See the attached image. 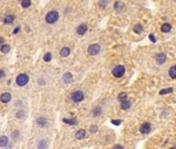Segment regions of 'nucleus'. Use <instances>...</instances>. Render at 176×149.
I'll list each match as a JSON object with an SVG mask.
<instances>
[{"instance_id": "nucleus-30", "label": "nucleus", "mask_w": 176, "mask_h": 149, "mask_svg": "<svg viewBox=\"0 0 176 149\" xmlns=\"http://www.w3.org/2000/svg\"><path fill=\"white\" fill-rule=\"evenodd\" d=\"M20 131L19 130H13L12 132H11V138L15 140V141H17L18 139H19V137H20V133H19Z\"/></svg>"}, {"instance_id": "nucleus-25", "label": "nucleus", "mask_w": 176, "mask_h": 149, "mask_svg": "<svg viewBox=\"0 0 176 149\" xmlns=\"http://www.w3.org/2000/svg\"><path fill=\"white\" fill-rule=\"evenodd\" d=\"M21 6L23 8H28L31 6V0H21Z\"/></svg>"}, {"instance_id": "nucleus-12", "label": "nucleus", "mask_w": 176, "mask_h": 149, "mask_svg": "<svg viewBox=\"0 0 176 149\" xmlns=\"http://www.w3.org/2000/svg\"><path fill=\"white\" fill-rule=\"evenodd\" d=\"M16 17L13 14H6V16L3 18V24L4 25H11L15 22Z\"/></svg>"}, {"instance_id": "nucleus-9", "label": "nucleus", "mask_w": 176, "mask_h": 149, "mask_svg": "<svg viewBox=\"0 0 176 149\" xmlns=\"http://www.w3.org/2000/svg\"><path fill=\"white\" fill-rule=\"evenodd\" d=\"M150 130H151V124L149 122H145V123L141 124L140 131L142 133H148V132H150Z\"/></svg>"}, {"instance_id": "nucleus-2", "label": "nucleus", "mask_w": 176, "mask_h": 149, "mask_svg": "<svg viewBox=\"0 0 176 149\" xmlns=\"http://www.w3.org/2000/svg\"><path fill=\"white\" fill-rule=\"evenodd\" d=\"M84 99V92L82 90H75L71 93V100L75 103L81 102Z\"/></svg>"}, {"instance_id": "nucleus-36", "label": "nucleus", "mask_w": 176, "mask_h": 149, "mask_svg": "<svg viewBox=\"0 0 176 149\" xmlns=\"http://www.w3.org/2000/svg\"><path fill=\"white\" fill-rule=\"evenodd\" d=\"M149 39L152 41V42H155L156 41V39H155V37L152 35V34H149Z\"/></svg>"}, {"instance_id": "nucleus-29", "label": "nucleus", "mask_w": 176, "mask_h": 149, "mask_svg": "<svg viewBox=\"0 0 176 149\" xmlns=\"http://www.w3.org/2000/svg\"><path fill=\"white\" fill-rule=\"evenodd\" d=\"M108 3H109L108 0H100V1H99V6L101 8H106L107 5H108Z\"/></svg>"}, {"instance_id": "nucleus-22", "label": "nucleus", "mask_w": 176, "mask_h": 149, "mask_svg": "<svg viewBox=\"0 0 176 149\" xmlns=\"http://www.w3.org/2000/svg\"><path fill=\"white\" fill-rule=\"evenodd\" d=\"M63 122L64 123H67L70 125H76L77 124V120L75 118H63Z\"/></svg>"}, {"instance_id": "nucleus-3", "label": "nucleus", "mask_w": 176, "mask_h": 149, "mask_svg": "<svg viewBox=\"0 0 176 149\" xmlns=\"http://www.w3.org/2000/svg\"><path fill=\"white\" fill-rule=\"evenodd\" d=\"M28 82H29V76L27 73H20V74H18V77L16 78V84L20 87L27 85Z\"/></svg>"}, {"instance_id": "nucleus-31", "label": "nucleus", "mask_w": 176, "mask_h": 149, "mask_svg": "<svg viewBox=\"0 0 176 149\" xmlns=\"http://www.w3.org/2000/svg\"><path fill=\"white\" fill-rule=\"evenodd\" d=\"M173 91V88H166V89H162L159 91V94L163 95V94H167V93H171Z\"/></svg>"}, {"instance_id": "nucleus-4", "label": "nucleus", "mask_w": 176, "mask_h": 149, "mask_svg": "<svg viewBox=\"0 0 176 149\" xmlns=\"http://www.w3.org/2000/svg\"><path fill=\"white\" fill-rule=\"evenodd\" d=\"M125 73V67L123 65H116L113 67L112 69V74L115 77V78H121L123 77V74Z\"/></svg>"}, {"instance_id": "nucleus-34", "label": "nucleus", "mask_w": 176, "mask_h": 149, "mask_svg": "<svg viewBox=\"0 0 176 149\" xmlns=\"http://www.w3.org/2000/svg\"><path fill=\"white\" fill-rule=\"evenodd\" d=\"M90 132H93V133L98 132V126L97 125H91L90 126Z\"/></svg>"}, {"instance_id": "nucleus-18", "label": "nucleus", "mask_w": 176, "mask_h": 149, "mask_svg": "<svg viewBox=\"0 0 176 149\" xmlns=\"http://www.w3.org/2000/svg\"><path fill=\"white\" fill-rule=\"evenodd\" d=\"M70 54H71V49L69 47H63L60 50V56L61 57H67V56H70Z\"/></svg>"}, {"instance_id": "nucleus-5", "label": "nucleus", "mask_w": 176, "mask_h": 149, "mask_svg": "<svg viewBox=\"0 0 176 149\" xmlns=\"http://www.w3.org/2000/svg\"><path fill=\"white\" fill-rule=\"evenodd\" d=\"M87 52L90 56H95L101 52V46L99 43H91L89 44V47L87 49Z\"/></svg>"}, {"instance_id": "nucleus-21", "label": "nucleus", "mask_w": 176, "mask_h": 149, "mask_svg": "<svg viewBox=\"0 0 176 149\" xmlns=\"http://www.w3.org/2000/svg\"><path fill=\"white\" fill-rule=\"evenodd\" d=\"M8 144V138L6 136L0 137V147H5Z\"/></svg>"}, {"instance_id": "nucleus-15", "label": "nucleus", "mask_w": 176, "mask_h": 149, "mask_svg": "<svg viewBox=\"0 0 176 149\" xmlns=\"http://www.w3.org/2000/svg\"><path fill=\"white\" fill-rule=\"evenodd\" d=\"M124 8H125V5H124L123 2H121V1H115V3H114V9L116 11H121Z\"/></svg>"}, {"instance_id": "nucleus-39", "label": "nucleus", "mask_w": 176, "mask_h": 149, "mask_svg": "<svg viewBox=\"0 0 176 149\" xmlns=\"http://www.w3.org/2000/svg\"><path fill=\"white\" fill-rule=\"evenodd\" d=\"M113 149H123V147H122L121 145H115V146L113 147Z\"/></svg>"}, {"instance_id": "nucleus-28", "label": "nucleus", "mask_w": 176, "mask_h": 149, "mask_svg": "<svg viewBox=\"0 0 176 149\" xmlns=\"http://www.w3.org/2000/svg\"><path fill=\"white\" fill-rule=\"evenodd\" d=\"M118 100L119 101H123V100H125V99H127V94L125 93V92H120L119 94H118Z\"/></svg>"}, {"instance_id": "nucleus-24", "label": "nucleus", "mask_w": 176, "mask_h": 149, "mask_svg": "<svg viewBox=\"0 0 176 149\" xmlns=\"http://www.w3.org/2000/svg\"><path fill=\"white\" fill-rule=\"evenodd\" d=\"M161 30H162L163 32H165V33L169 32V31L171 30V25H170L169 23H164V24L162 25V27H161Z\"/></svg>"}, {"instance_id": "nucleus-11", "label": "nucleus", "mask_w": 176, "mask_h": 149, "mask_svg": "<svg viewBox=\"0 0 176 149\" xmlns=\"http://www.w3.org/2000/svg\"><path fill=\"white\" fill-rule=\"evenodd\" d=\"M166 59H167V57H166V54H164V53H158V54L155 55V61H156L158 64L165 63Z\"/></svg>"}, {"instance_id": "nucleus-37", "label": "nucleus", "mask_w": 176, "mask_h": 149, "mask_svg": "<svg viewBox=\"0 0 176 149\" xmlns=\"http://www.w3.org/2000/svg\"><path fill=\"white\" fill-rule=\"evenodd\" d=\"M112 123L115 124V125H118L121 123V120H112Z\"/></svg>"}, {"instance_id": "nucleus-32", "label": "nucleus", "mask_w": 176, "mask_h": 149, "mask_svg": "<svg viewBox=\"0 0 176 149\" xmlns=\"http://www.w3.org/2000/svg\"><path fill=\"white\" fill-rule=\"evenodd\" d=\"M36 83L39 85V86H45L46 85V80H45V78H38L37 80H36Z\"/></svg>"}, {"instance_id": "nucleus-27", "label": "nucleus", "mask_w": 176, "mask_h": 149, "mask_svg": "<svg viewBox=\"0 0 176 149\" xmlns=\"http://www.w3.org/2000/svg\"><path fill=\"white\" fill-rule=\"evenodd\" d=\"M133 30H134V32H135V33H141V32L143 31V27H142V25L137 24V25H135V26H134Z\"/></svg>"}, {"instance_id": "nucleus-14", "label": "nucleus", "mask_w": 176, "mask_h": 149, "mask_svg": "<svg viewBox=\"0 0 176 149\" xmlns=\"http://www.w3.org/2000/svg\"><path fill=\"white\" fill-rule=\"evenodd\" d=\"M75 137H76V139H78V140L84 139V138L86 137V130H85V129H79V130H77L76 133H75Z\"/></svg>"}, {"instance_id": "nucleus-8", "label": "nucleus", "mask_w": 176, "mask_h": 149, "mask_svg": "<svg viewBox=\"0 0 176 149\" xmlns=\"http://www.w3.org/2000/svg\"><path fill=\"white\" fill-rule=\"evenodd\" d=\"M35 123H36V125L39 126V127H45V126L48 124V119H47L45 116H39V117L36 118Z\"/></svg>"}, {"instance_id": "nucleus-6", "label": "nucleus", "mask_w": 176, "mask_h": 149, "mask_svg": "<svg viewBox=\"0 0 176 149\" xmlns=\"http://www.w3.org/2000/svg\"><path fill=\"white\" fill-rule=\"evenodd\" d=\"M49 147V142H48V139L46 138H39L36 141V148L37 149H48Z\"/></svg>"}, {"instance_id": "nucleus-10", "label": "nucleus", "mask_w": 176, "mask_h": 149, "mask_svg": "<svg viewBox=\"0 0 176 149\" xmlns=\"http://www.w3.org/2000/svg\"><path fill=\"white\" fill-rule=\"evenodd\" d=\"M0 100L3 103H7L11 100V94L9 92H3L1 95H0Z\"/></svg>"}, {"instance_id": "nucleus-23", "label": "nucleus", "mask_w": 176, "mask_h": 149, "mask_svg": "<svg viewBox=\"0 0 176 149\" xmlns=\"http://www.w3.org/2000/svg\"><path fill=\"white\" fill-rule=\"evenodd\" d=\"M169 76L172 79H176V65H173L169 69Z\"/></svg>"}, {"instance_id": "nucleus-1", "label": "nucleus", "mask_w": 176, "mask_h": 149, "mask_svg": "<svg viewBox=\"0 0 176 149\" xmlns=\"http://www.w3.org/2000/svg\"><path fill=\"white\" fill-rule=\"evenodd\" d=\"M59 20V12L57 10H50L48 11L46 17H45V21L47 24H55L57 21Z\"/></svg>"}, {"instance_id": "nucleus-17", "label": "nucleus", "mask_w": 176, "mask_h": 149, "mask_svg": "<svg viewBox=\"0 0 176 149\" xmlns=\"http://www.w3.org/2000/svg\"><path fill=\"white\" fill-rule=\"evenodd\" d=\"M131 106H132L131 101L127 100V99H125V100H123V101H120V108H121L122 110H127V109H130Z\"/></svg>"}, {"instance_id": "nucleus-38", "label": "nucleus", "mask_w": 176, "mask_h": 149, "mask_svg": "<svg viewBox=\"0 0 176 149\" xmlns=\"http://www.w3.org/2000/svg\"><path fill=\"white\" fill-rule=\"evenodd\" d=\"M4 41H5V39L2 37V36H0V47H1L2 46V44L4 43Z\"/></svg>"}, {"instance_id": "nucleus-41", "label": "nucleus", "mask_w": 176, "mask_h": 149, "mask_svg": "<svg viewBox=\"0 0 176 149\" xmlns=\"http://www.w3.org/2000/svg\"><path fill=\"white\" fill-rule=\"evenodd\" d=\"M18 1H21V0H18Z\"/></svg>"}, {"instance_id": "nucleus-26", "label": "nucleus", "mask_w": 176, "mask_h": 149, "mask_svg": "<svg viewBox=\"0 0 176 149\" xmlns=\"http://www.w3.org/2000/svg\"><path fill=\"white\" fill-rule=\"evenodd\" d=\"M43 59H44L45 62H50V61L52 60V53H51V52H47V53L44 55Z\"/></svg>"}, {"instance_id": "nucleus-16", "label": "nucleus", "mask_w": 176, "mask_h": 149, "mask_svg": "<svg viewBox=\"0 0 176 149\" xmlns=\"http://www.w3.org/2000/svg\"><path fill=\"white\" fill-rule=\"evenodd\" d=\"M102 113H103V110H102L101 107H95L91 111V114H92L93 117H100L102 115Z\"/></svg>"}, {"instance_id": "nucleus-35", "label": "nucleus", "mask_w": 176, "mask_h": 149, "mask_svg": "<svg viewBox=\"0 0 176 149\" xmlns=\"http://www.w3.org/2000/svg\"><path fill=\"white\" fill-rule=\"evenodd\" d=\"M20 30H21V27H20V26H17V27H16V28L13 29L12 33H13V34H18V33L20 32Z\"/></svg>"}, {"instance_id": "nucleus-19", "label": "nucleus", "mask_w": 176, "mask_h": 149, "mask_svg": "<svg viewBox=\"0 0 176 149\" xmlns=\"http://www.w3.org/2000/svg\"><path fill=\"white\" fill-rule=\"evenodd\" d=\"M15 116H16V118H17V119H24L26 117V112L23 109H19L17 112H16Z\"/></svg>"}, {"instance_id": "nucleus-20", "label": "nucleus", "mask_w": 176, "mask_h": 149, "mask_svg": "<svg viewBox=\"0 0 176 149\" xmlns=\"http://www.w3.org/2000/svg\"><path fill=\"white\" fill-rule=\"evenodd\" d=\"M0 51H1V53H3V54H7L10 51V46L7 43H3L2 46L0 47Z\"/></svg>"}, {"instance_id": "nucleus-13", "label": "nucleus", "mask_w": 176, "mask_h": 149, "mask_svg": "<svg viewBox=\"0 0 176 149\" xmlns=\"http://www.w3.org/2000/svg\"><path fill=\"white\" fill-rule=\"evenodd\" d=\"M73 74H72V72H65L64 74H63V77H62V81L64 82L65 84H71L72 82H73Z\"/></svg>"}, {"instance_id": "nucleus-33", "label": "nucleus", "mask_w": 176, "mask_h": 149, "mask_svg": "<svg viewBox=\"0 0 176 149\" xmlns=\"http://www.w3.org/2000/svg\"><path fill=\"white\" fill-rule=\"evenodd\" d=\"M5 76H6V72H5V70H4L3 68H0V80L4 79V78H5Z\"/></svg>"}, {"instance_id": "nucleus-40", "label": "nucleus", "mask_w": 176, "mask_h": 149, "mask_svg": "<svg viewBox=\"0 0 176 149\" xmlns=\"http://www.w3.org/2000/svg\"><path fill=\"white\" fill-rule=\"evenodd\" d=\"M170 149H176V147H172V148H170Z\"/></svg>"}, {"instance_id": "nucleus-7", "label": "nucleus", "mask_w": 176, "mask_h": 149, "mask_svg": "<svg viewBox=\"0 0 176 149\" xmlns=\"http://www.w3.org/2000/svg\"><path fill=\"white\" fill-rule=\"evenodd\" d=\"M87 30H88V26L85 23H82V24L78 25V27L76 28V33L80 36H82L87 32Z\"/></svg>"}]
</instances>
